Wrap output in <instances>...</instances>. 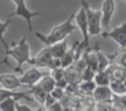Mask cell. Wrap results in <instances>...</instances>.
Masks as SVG:
<instances>
[{
	"label": "cell",
	"mask_w": 126,
	"mask_h": 111,
	"mask_svg": "<svg viewBox=\"0 0 126 111\" xmlns=\"http://www.w3.org/2000/svg\"><path fill=\"white\" fill-rule=\"evenodd\" d=\"M76 25L78 26V29L81 30L82 33V43L81 47L84 49L89 48V28H88V16H86V11L84 7H79V10L76 13Z\"/></svg>",
	"instance_id": "obj_5"
},
{
	"label": "cell",
	"mask_w": 126,
	"mask_h": 111,
	"mask_svg": "<svg viewBox=\"0 0 126 111\" xmlns=\"http://www.w3.org/2000/svg\"><path fill=\"white\" fill-rule=\"evenodd\" d=\"M45 73H43V71H40L38 70V67H32V69L26 70V71H23L22 76L19 77L21 78V82L23 84V85L29 86V88H32L33 85H36V84L40 82V79L44 77Z\"/></svg>",
	"instance_id": "obj_7"
},
{
	"label": "cell",
	"mask_w": 126,
	"mask_h": 111,
	"mask_svg": "<svg viewBox=\"0 0 126 111\" xmlns=\"http://www.w3.org/2000/svg\"><path fill=\"white\" fill-rule=\"evenodd\" d=\"M114 96L115 93L110 85H97L93 92V97L97 103H111Z\"/></svg>",
	"instance_id": "obj_9"
},
{
	"label": "cell",
	"mask_w": 126,
	"mask_h": 111,
	"mask_svg": "<svg viewBox=\"0 0 126 111\" xmlns=\"http://www.w3.org/2000/svg\"><path fill=\"white\" fill-rule=\"evenodd\" d=\"M96 86H97V84H96L94 79L81 81V82H79V91H81V95H93Z\"/></svg>",
	"instance_id": "obj_16"
},
{
	"label": "cell",
	"mask_w": 126,
	"mask_h": 111,
	"mask_svg": "<svg viewBox=\"0 0 126 111\" xmlns=\"http://www.w3.org/2000/svg\"><path fill=\"white\" fill-rule=\"evenodd\" d=\"M29 89H30L29 92H30V95L34 97V100H37L40 104H45V100H47V97H48L49 93H48L40 84H36V85H33Z\"/></svg>",
	"instance_id": "obj_13"
},
{
	"label": "cell",
	"mask_w": 126,
	"mask_h": 111,
	"mask_svg": "<svg viewBox=\"0 0 126 111\" xmlns=\"http://www.w3.org/2000/svg\"><path fill=\"white\" fill-rule=\"evenodd\" d=\"M14 4H15V11L11 14V18L13 16H21L28 23V29L29 30H33V26H32V19L34 16H41L43 14L38 13V11H32V10L28 8L26 6V0H11Z\"/></svg>",
	"instance_id": "obj_4"
},
{
	"label": "cell",
	"mask_w": 126,
	"mask_h": 111,
	"mask_svg": "<svg viewBox=\"0 0 126 111\" xmlns=\"http://www.w3.org/2000/svg\"><path fill=\"white\" fill-rule=\"evenodd\" d=\"M51 95L54 96L55 99H58V100H62L63 96L66 95V89L62 88V86H58V85H56V86L54 88V91L51 92Z\"/></svg>",
	"instance_id": "obj_22"
},
{
	"label": "cell",
	"mask_w": 126,
	"mask_h": 111,
	"mask_svg": "<svg viewBox=\"0 0 126 111\" xmlns=\"http://www.w3.org/2000/svg\"><path fill=\"white\" fill-rule=\"evenodd\" d=\"M0 85L1 88H7V89H18L19 86H22L23 84L21 82V78L13 74H1L0 76Z\"/></svg>",
	"instance_id": "obj_12"
},
{
	"label": "cell",
	"mask_w": 126,
	"mask_h": 111,
	"mask_svg": "<svg viewBox=\"0 0 126 111\" xmlns=\"http://www.w3.org/2000/svg\"><path fill=\"white\" fill-rule=\"evenodd\" d=\"M74 21H76V13H73L70 15V18L67 21H64L63 23L54 26L51 29V32L48 34H43L40 32H36V37L40 40L41 43H44L45 45H52L55 43H59L62 40H66V37L69 34H71L73 32H76V29L78 28L77 25H74Z\"/></svg>",
	"instance_id": "obj_2"
},
{
	"label": "cell",
	"mask_w": 126,
	"mask_h": 111,
	"mask_svg": "<svg viewBox=\"0 0 126 111\" xmlns=\"http://www.w3.org/2000/svg\"><path fill=\"white\" fill-rule=\"evenodd\" d=\"M94 81L97 85H111V77L108 70H101L97 71L96 76H94Z\"/></svg>",
	"instance_id": "obj_17"
},
{
	"label": "cell",
	"mask_w": 126,
	"mask_h": 111,
	"mask_svg": "<svg viewBox=\"0 0 126 111\" xmlns=\"http://www.w3.org/2000/svg\"><path fill=\"white\" fill-rule=\"evenodd\" d=\"M96 76V71L93 69H91L89 66H86L82 71V81H89V79H94Z\"/></svg>",
	"instance_id": "obj_21"
},
{
	"label": "cell",
	"mask_w": 126,
	"mask_h": 111,
	"mask_svg": "<svg viewBox=\"0 0 126 111\" xmlns=\"http://www.w3.org/2000/svg\"><path fill=\"white\" fill-rule=\"evenodd\" d=\"M81 6L86 11L89 34L91 36H101V33H103V11H101V8L93 10L89 6L88 0H81Z\"/></svg>",
	"instance_id": "obj_3"
},
{
	"label": "cell",
	"mask_w": 126,
	"mask_h": 111,
	"mask_svg": "<svg viewBox=\"0 0 126 111\" xmlns=\"http://www.w3.org/2000/svg\"><path fill=\"white\" fill-rule=\"evenodd\" d=\"M16 111H32V108L26 104H19V103L16 102Z\"/></svg>",
	"instance_id": "obj_24"
},
{
	"label": "cell",
	"mask_w": 126,
	"mask_h": 111,
	"mask_svg": "<svg viewBox=\"0 0 126 111\" xmlns=\"http://www.w3.org/2000/svg\"><path fill=\"white\" fill-rule=\"evenodd\" d=\"M1 44L4 47V58L1 59V62L4 64H7L8 67H13L8 62V56L14 58L16 60V67L14 69L16 73H22V64L25 62L30 64L33 63V58L30 55V45H29L28 40L25 37H22L16 44L14 43L11 47H8L7 41L4 40V34H1Z\"/></svg>",
	"instance_id": "obj_1"
},
{
	"label": "cell",
	"mask_w": 126,
	"mask_h": 111,
	"mask_svg": "<svg viewBox=\"0 0 126 111\" xmlns=\"http://www.w3.org/2000/svg\"><path fill=\"white\" fill-rule=\"evenodd\" d=\"M16 102L14 97H6L0 100V110L1 111H15L16 110Z\"/></svg>",
	"instance_id": "obj_18"
},
{
	"label": "cell",
	"mask_w": 126,
	"mask_h": 111,
	"mask_svg": "<svg viewBox=\"0 0 126 111\" xmlns=\"http://www.w3.org/2000/svg\"><path fill=\"white\" fill-rule=\"evenodd\" d=\"M112 106H114V110H126V93L114 96Z\"/></svg>",
	"instance_id": "obj_19"
},
{
	"label": "cell",
	"mask_w": 126,
	"mask_h": 111,
	"mask_svg": "<svg viewBox=\"0 0 126 111\" xmlns=\"http://www.w3.org/2000/svg\"><path fill=\"white\" fill-rule=\"evenodd\" d=\"M111 89L114 91L115 95H123L126 93V77L122 81H118V82H111Z\"/></svg>",
	"instance_id": "obj_20"
},
{
	"label": "cell",
	"mask_w": 126,
	"mask_h": 111,
	"mask_svg": "<svg viewBox=\"0 0 126 111\" xmlns=\"http://www.w3.org/2000/svg\"><path fill=\"white\" fill-rule=\"evenodd\" d=\"M117 63L121 64V66H123L126 69V48L122 49V52L119 54V56H118V59H117Z\"/></svg>",
	"instance_id": "obj_23"
},
{
	"label": "cell",
	"mask_w": 126,
	"mask_h": 111,
	"mask_svg": "<svg viewBox=\"0 0 126 111\" xmlns=\"http://www.w3.org/2000/svg\"><path fill=\"white\" fill-rule=\"evenodd\" d=\"M49 47H51V51H52L54 58H60V59L64 56V54H66L67 51H69V44H67L66 40H62V41H59V43H55V44L49 45Z\"/></svg>",
	"instance_id": "obj_14"
},
{
	"label": "cell",
	"mask_w": 126,
	"mask_h": 111,
	"mask_svg": "<svg viewBox=\"0 0 126 111\" xmlns=\"http://www.w3.org/2000/svg\"><path fill=\"white\" fill-rule=\"evenodd\" d=\"M104 38H112L122 49L126 48V22L115 26L110 32H103L101 33Z\"/></svg>",
	"instance_id": "obj_6"
},
{
	"label": "cell",
	"mask_w": 126,
	"mask_h": 111,
	"mask_svg": "<svg viewBox=\"0 0 126 111\" xmlns=\"http://www.w3.org/2000/svg\"><path fill=\"white\" fill-rule=\"evenodd\" d=\"M125 1H126V0H125Z\"/></svg>",
	"instance_id": "obj_25"
},
{
	"label": "cell",
	"mask_w": 126,
	"mask_h": 111,
	"mask_svg": "<svg viewBox=\"0 0 126 111\" xmlns=\"http://www.w3.org/2000/svg\"><path fill=\"white\" fill-rule=\"evenodd\" d=\"M38 84H40V85L43 86V88H44L48 93H51L52 91H54V88L56 86V79L54 78V76H52L51 73L49 74L45 73L44 77L40 79V82H38Z\"/></svg>",
	"instance_id": "obj_15"
},
{
	"label": "cell",
	"mask_w": 126,
	"mask_h": 111,
	"mask_svg": "<svg viewBox=\"0 0 126 111\" xmlns=\"http://www.w3.org/2000/svg\"><path fill=\"white\" fill-rule=\"evenodd\" d=\"M64 76L69 81V85H79L82 81V70L76 63L64 69Z\"/></svg>",
	"instance_id": "obj_10"
},
{
	"label": "cell",
	"mask_w": 126,
	"mask_h": 111,
	"mask_svg": "<svg viewBox=\"0 0 126 111\" xmlns=\"http://www.w3.org/2000/svg\"><path fill=\"white\" fill-rule=\"evenodd\" d=\"M101 11H103V28L107 29L115 13V0H104L101 4Z\"/></svg>",
	"instance_id": "obj_11"
},
{
	"label": "cell",
	"mask_w": 126,
	"mask_h": 111,
	"mask_svg": "<svg viewBox=\"0 0 126 111\" xmlns=\"http://www.w3.org/2000/svg\"><path fill=\"white\" fill-rule=\"evenodd\" d=\"M52 60H54V55H52V51H51V47H45L43 48L40 52L37 54V56L33 58V66L36 67H48L49 69L51 63H52Z\"/></svg>",
	"instance_id": "obj_8"
}]
</instances>
